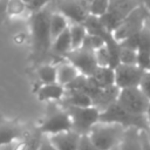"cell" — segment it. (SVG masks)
I'll return each instance as SVG.
<instances>
[{"label": "cell", "mask_w": 150, "mask_h": 150, "mask_svg": "<svg viewBox=\"0 0 150 150\" xmlns=\"http://www.w3.org/2000/svg\"><path fill=\"white\" fill-rule=\"evenodd\" d=\"M53 11L49 5L42 11L30 14V35H32V60L40 66L52 54V36L49 29V20Z\"/></svg>", "instance_id": "1"}, {"label": "cell", "mask_w": 150, "mask_h": 150, "mask_svg": "<svg viewBox=\"0 0 150 150\" xmlns=\"http://www.w3.org/2000/svg\"><path fill=\"white\" fill-rule=\"evenodd\" d=\"M98 122L102 123H114L128 128H136L141 131H149L150 125L148 123L145 115H134L123 109L117 102L109 105L107 109L100 112Z\"/></svg>", "instance_id": "2"}, {"label": "cell", "mask_w": 150, "mask_h": 150, "mask_svg": "<svg viewBox=\"0 0 150 150\" xmlns=\"http://www.w3.org/2000/svg\"><path fill=\"white\" fill-rule=\"evenodd\" d=\"M124 128L114 123H96L88 136L98 150H111L116 148L123 136Z\"/></svg>", "instance_id": "3"}, {"label": "cell", "mask_w": 150, "mask_h": 150, "mask_svg": "<svg viewBox=\"0 0 150 150\" xmlns=\"http://www.w3.org/2000/svg\"><path fill=\"white\" fill-rule=\"evenodd\" d=\"M148 19H149V9L144 5L137 6L121 21L117 28L112 32L115 40L121 42L131 35L141 33Z\"/></svg>", "instance_id": "4"}, {"label": "cell", "mask_w": 150, "mask_h": 150, "mask_svg": "<svg viewBox=\"0 0 150 150\" xmlns=\"http://www.w3.org/2000/svg\"><path fill=\"white\" fill-rule=\"evenodd\" d=\"M52 107L53 108L47 110L46 116L38 127L40 132L50 136L71 130V120L67 110L63 107L56 105L55 103H52Z\"/></svg>", "instance_id": "5"}, {"label": "cell", "mask_w": 150, "mask_h": 150, "mask_svg": "<svg viewBox=\"0 0 150 150\" xmlns=\"http://www.w3.org/2000/svg\"><path fill=\"white\" fill-rule=\"evenodd\" d=\"M70 116L71 120V130L82 135H88L90 129L98 123L100 110L94 105L87 108H77V107H63Z\"/></svg>", "instance_id": "6"}, {"label": "cell", "mask_w": 150, "mask_h": 150, "mask_svg": "<svg viewBox=\"0 0 150 150\" xmlns=\"http://www.w3.org/2000/svg\"><path fill=\"white\" fill-rule=\"evenodd\" d=\"M137 6L139 5H137L134 0H109L108 11L98 19L103 27L112 33L121 21Z\"/></svg>", "instance_id": "7"}, {"label": "cell", "mask_w": 150, "mask_h": 150, "mask_svg": "<svg viewBox=\"0 0 150 150\" xmlns=\"http://www.w3.org/2000/svg\"><path fill=\"white\" fill-rule=\"evenodd\" d=\"M116 102L127 111L134 115H145L149 107V98L138 87L120 89Z\"/></svg>", "instance_id": "8"}, {"label": "cell", "mask_w": 150, "mask_h": 150, "mask_svg": "<svg viewBox=\"0 0 150 150\" xmlns=\"http://www.w3.org/2000/svg\"><path fill=\"white\" fill-rule=\"evenodd\" d=\"M64 59H67V61L71 63L81 75H84L88 77L91 76L94 71L98 68V64L95 57V52L83 47L73 49L64 56Z\"/></svg>", "instance_id": "9"}, {"label": "cell", "mask_w": 150, "mask_h": 150, "mask_svg": "<svg viewBox=\"0 0 150 150\" xmlns=\"http://www.w3.org/2000/svg\"><path fill=\"white\" fill-rule=\"evenodd\" d=\"M115 71V86L118 89L138 87L145 70L137 64H118L114 68Z\"/></svg>", "instance_id": "10"}, {"label": "cell", "mask_w": 150, "mask_h": 150, "mask_svg": "<svg viewBox=\"0 0 150 150\" xmlns=\"http://www.w3.org/2000/svg\"><path fill=\"white\" fill-rule=\"evenodd\" d=\"M88 6L83 5L77 0H57L56 8L67 20L73 21V23H83L86 18L89 15Z\"/></svg>", "instance_id": "11"}, {"label": "cell", "mask_w": 150, "mask_h": 150, "mask_svg": "<svg viewBox=\"0 0 150 150\" xmlns=\"http://www.w3.org/2000/svg\"><path fill=\"white\" fill-rule=\"evenodd\" d=\"M137 66L143 70H150V20L148 19L139 35L137 48Z\"/></svg>", "instance_id": "12"}, {"label": "cell", "mask_w": 150, "mask_h": 150, "mask_svg": "<svg viewBox=\"0 0 150 150\" xmlns=\"http://www.w3.org/2000/svg\"><path fill=\"white\" fill-rule=\"evenodd\" d=\"M22 135V127L16 121H0V148L12 144Z\"/></svg>", "instance_id": "13"}, {"label": "cell", "mask_w": 150, "mask_h": 150, "mask_svg": "<svg viewBox=\"0 0 150 150\" xmlns=\"http://www.w3.org/2000/svg\"><path fill=\"white\" fill-rule=\"evenodd\" d=\"M80 137L81 136L73 130L48 136L50 143L56 150H76L80 142Z\"/></svg>", "instance_id": "14"}, {"label": "cell", "mask_w": 150, "mask_h": 150, "mask_svg": "<svg viewBox=\"0 0 150 150\" xmlns=\"http://www.w3.org/2000/svg\"><path fill=\"white\" fill-rule=\"evenodd\" d=\"M64 87L59 84L57 82L50 84H42L38 90V100L41 102L54 103L57 101H62L64 96Z\"/></svg>", "instance_id": "15"}, {"label": "cell", "mask_w": 150, "mask_h": 150, "mask_svg": "<svg viewBox=\"0 0 150 150\" xmlns=\"http://www.w3.org/2000/svg\"><path fill=\"white\" fill-rule=\"evenodd\" d=\"M118 93H120V89L116 86L101 89L98 95L93 100V105L95 108H97L100 111H103L109 105H111L112 103L116 102Z\"/></svg>", "instance_id": "16"}, {"label": "cell", "mask_w": 150, "mask_h": 150, "mask_svg": "<svg viewBox=\"0 0 150 150\" xmlns=\"http://www.w3.org/2000/svg\"><path fill=\"white\" fill-rule=\"evenodd\" d=\"M89 77L100 89L115 86V71L110 67H98Z\"/></svg>", "instance_id": "17"}, {"label": "cell", "mask_w": 150, "mask_h": 150, "mask_svg": "<svg viewBox=\"0 0 150 150\" xmlns=\"http://www.w3.org/2000/svg\"><path fill=\"white\" fill-rule=\"evenodd\" d=\"M63 107H77V108H87L93 105L91 98L79 90H67L64 91V96L62 98Z\"/></svg>", "instance_id": "18"}, {"label": "cell", "mask_w": 150, "mask_h": 150, "mask_svg": "<svg viewBox=\"0 0 150 150\" xmlns=\"http://www.w3.org/2000/svg\"><path fill=\"white\" fill-rule=\"evenodd\" d=\"M118 150H141V130L128 128L124 130Z\"/></svg>", "instance_id": "19"}, {"label": "cell", "mask_w": 150, "mask_h": 150, "mask_svg": "<svg viewBox=\"0 0 150 150\" xmlns=\"http://www.w3.org/2000/svg\"><path fill=\"white\" fill-rule=\"evenodd\" d=\"M69 52H71V41H70V34H69V26L67 29H64L55 40L52 42V53L64 57Z\"/></svg>", "instance_id": "20"}, {"label": "cell", "mask_w": 150, "mask_h": 150, "mask_svg": "<svg viewBox=\"0 0 150 150\" xmlns=\"http://www.w3.org/2000/svg\"><path fill=\"white\" fill-rule=\"evenodd\" d=\"M79 75V70L69 62L62 63L56 67V82L63 87L71 83Z\"/></svg>", "instance_id": "21"}, {"label": "cell", "mask_w": 150, "mask_h": 150, "mask_svg": "<svg viewBox=\"0 0 150 150\" xmlns=\"http://www.w3.org/2000/svg\"><path fill=\"white\" fill-rule=\"evenodd\" d=\"M68 28V20L59 12H53L49 20V29H50V36L52 41L55 40L64 29Z\"/></svg>", "instance_id": "22"}, {"label": "cell", "mask_w": 150, "mask_h": 150, "mask_svg": "<svg viewBox=\"0 0 150 150\" xmlns=\"http://www.w3.org/2000/svg\"><path fill=\"white\" fill-rule=\"evenodd\" d=\"M36 74L42 84H50L56 82V67L50 63H42L38 66Z\"/></svg>", "instance_id": "23"}, {"label": "cell", "mask_w": 150, "mask_h": 150, "mask_svg": "<svg viewBox=\"0 0 150 150\" xmlns=\"http://www.w3.org/2000/svg\"><path fill=\"white\" fill-rule=\"evenodd\" d=\"M69 34H70V41H71V50L81 48L83 40L87 35V30L83 23H71L69 26Z\"/></svg>", "instance_id": "24"}, {"label": "cell", "mask_w": 150, "mask_h": 150, "mask_svg": "<svg viewBox=\"0 0 150 150\" xmlns=\"http://www.w3.org/2000/svg\"><path fill=\"white\" fill-rule=\"evenodd\" d=\"M108 6L109 0H91L88 7V12L90 15L100 18L108 11Z\"/></svg>", "instance_id": "25"}, {"label": "cell", "mask_w": 150, "mask_h": 150, "mask_svg": "<svg viewBox=\"0 0 150 150\" xmlns=\"http://www.w3.org/2000/svg\"><path fill=\"white\" fill-rule=\"evenodd\" d=\"M43 138V134L36 128L25 141V150H38Z\"/></svg>", "instance_id": "26"}, {"label": "cell", "mask_w": 150, "mask_h": 150, "mask_svg": "<svg viewBox=\"0 0 150 150\" xmlns=\"http://www.w3.org/2000/svg\"><path fill=\"white\" fill-rule=\"evenodd\" d=\"M103 46H104V41H103L100 36L87 33V35H86V38H84L83 43H82V46H81V47H83V48H87V49H90V50H94V52H95V50L100 49V48H101V47H103Z\"/></svg>", "instance_id": "27"}, {"label": "cell", "mask_w": 150, "mask_h": 150, "mask_svg": "<svg viewBox=\"0 0 150 150\" xmlns=\"http://www.w3.org/2000/svg\"><path fill=\"white\" fill-rule=\"evenodd\" d=\"M120 63L121 64H137V52L121 47L120 49Z\"/></svg>", "instance_id": "28"}, {"label": "cell", "mask_w": 150, "mask_h": 150, "mask_svg": "<svg viewBox=\"0 0 150 150\" xmlns=\"http://www.w3.org/2000/svg\"><path fill=\"white\" fill-rule=\"evenodd\" d=\"M25 11H27V8H26V4L23 1H21V0H8L7 15H9V16L20 15Z\"/></svg>", "instance_id": "29"}, {"label": "cell", "mask_w": 150, "mask_h": 150, "mask_svg": "<svg viewBox=\"0 0 150 150\" xmlns=\"http://www.w3.org/2000/svg\"><path fill=\"white\" fill-rule=\"evenodd\" d=\"M95 57H96L98 67H110V57H109V53L105 46L95 50Z\"/></svg>", "instance_id": "30"}, {"label": "cell", "mask_w": 150, "mask_h": 150, "mask_svg": "<svg viewBox=\"0 0 150 150\" xmlns=\"http://www.w3.org/2000/svg\"><path fill=\"white\" fill-rule=\"evenodd\" d=\"M50 1L52 0H29V2L26 5V8L30 14H34L46 8L50 4Z\"/></svg>", "instance_id": "31"}, {"label": "cell", "mask_w": 150, "mask_h": 150, "mask_svg": "<svg viewBox=\"0 0 150 150\" xmlns=\"http://www.w3.org/2000/svg\"><path fill=\"white\" fill-rule=\"evenodd\" d=\"M139 35H141V33L135 34V35H131V36L124 39L123 41L120 42V46L123 47V48H128V49H132V50H136L137 52L138 43H139Z\"/></svg>", "instance_id": "32"}, {"label": "cell", "mask_w": 150, "mask_h": 150, "mask_svg": "<svg viewBox=\"0 0 150 150\" xmlns=\"http://www.w3.org/2000/svg\"><path fill=\"white\" fill-rule=\"evenodd\" d=\"M138 88L143 91V94L149 98L150 101V70H145L143 74V77L139 82Z\"/></svg>", "instance_id": "33"}, {"label": "cell", "mask_w": 150, "mask_h": 150, "mask_svg": "<svg viewBox=\"0 0 150 150\" xmlns=\"http://www.w3.org/2000/svg\"><path fill=\"white\" fill-rule=\"evenodd\" d=\"M76 150H98V149L94 145V143L90 141L88 135H82L80 137V142Z\"/></svg>", "instance_id": "34"}, {"label": "cell", "mask_w": 150, "mask_h": 150, "mask_svg": "<svg viewBox=\"0 0 150 150\" xmlns=\"http://www.w3.org/2000/svg\"><path fill=\"white\" fill-rule=\"evenodd\" d=\"M141 150H150V141L148 131H141Z\"/></svg>", "instance_id": "35"}, {"label": "cell", "mask_w": 150, "mask_h": 150, "mask_svg": "<svg viewBox=\"0 0 150 150\" xmlns=\"http://www.w3.org/2000/svg\"><path fill=\"white\" fill-rule=\"evenodd\" d=\"M38 150H56V149H55V148H54V145L50 143V141H49L48 136H43L42 142H41L40 146L38 148Z\"/></svg>", "instance_id": "36"}, {"label": "cell", "mask_w": 150, "mask_h": 150, "mask_svg": "<svg viewBox=\"0 0 150 150\" xmlns=\"http://www.w3.org/2000/svg\"><path fill=\"white\" fill-rule=\"evenodd\" d=\"M145 116H146L148 123H149V125H150V103H149V107H148V110H146V114H145Z\"/></svg>", "instance_id": "37"}, {"label": "cell", "mask_w": 150, "mask_h": 150, "mask_svg": "<svg viewBox=\"0 0 150 150\" xmlns=\"http://www.w3.org/2000/svg\"><path fill=\"white\" fill-rule=\"evenodd\" d=\"M143 2H144V6L150 11V0H143Z\"/></svg>", "instance_id": "38"}, {"label": "cell", "mask_w": 150, "mask_h": 150, "mask_svg": "<svg viewBox=\"0 0 150 150\" xmlns=\"http://www.w3.org/2000/svg\"><path fill=\"white\" fill-rule=\"evenodd\" d=\"M21 1H23V2H25V4H26V5H27V4H28V2H29V0H21Z\"/></svg>", "instance_id": "39"}, {"label": "cell", "mask_w": 150, "mask_h": 150, "mask_svg": "<svg viewBox=\"0 0 150 150\" xmlns=\"http://www.w3.org/2000/svg\"><path fill=\"white\" fill-rule=\"evenodd\" d=\"M148 138H149V141H150V129H149V131H148Z\"/></svg>", "instance_id": "40"}, {"label": "cell", "mask_w": 150, "mask_h": 150, "mask_svg": "<svg viewBox=\"0 0 150 150\" xmlns=\"http://www.w3.org/2000/svg\"><path fill=\"white\" fill-rule=\"evenodd\" d=\"M111 150H118V145H117L116 148H114V149H111Z\"/></svg>", "instance_id": "41"}, {"label": "cell", "mask_w": 150, "mask_h": 150, "mask_svg": "<svg viewBox=\"0 0 150 150\" xmlns=\"http://www.w3.org/2000/svg\"><path fill=\"white\" fill-rule=\"evenodd\" d=\"M149 20H150V11H149Z\"/></svg>", "instance_id": "42"}]
</instances>
